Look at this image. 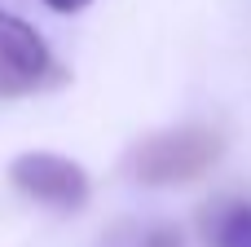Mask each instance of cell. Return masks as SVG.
I'll list each match as a JSON object with an SVG mask.
<instances>
[{"label":"cell","instance_id":"obj_1","mask_svg":"<svg viewBox=\"0 0 251 247\" xmlns=\"http://www.w3.org/2000/svg\"><path fill=\"white\" fill-rule=\"evenodd\" d=\"M225 159V137L212 124H168L128 150V177L154 190L190 186Z\"/></svg>","mask_w":251,"mask_h":247},{"label":"cell","instance_id":"obj_2","mask_svg":"<svg viewBox=\"0 0 251 247\" xmlns=\"http://www.w3.org/2000/svg\"><path fill=\"white\" fill-rule=\"evenodd\" d=\"M66 80H71V71L53 57V49L40 40V31L31 22H22L18 13L0 9V102L53 93Z\"/></svg>","mask_w":251,"mask_h":247},{"label":"cell","instance_id":"obj_3","mask_svg":"<svg viewBox=\"0 0 251 247\" xmlns=\"http://www.w3.org/2000/svg\"><path fill=\"white\" fill-rule=\"evenodd\" d=\"M9 186L53 212H79L93 194V177L79 159L57 150H22L9 159Z\"/></svg>","mask_w":251,"mask_h":247},{"label":"cell","instance_id":"obj_4","mask_svg":"<svg viewBox=\"0 0 251 247\" xmlns=\"http://www.w3.org/2000/svg\"><path fill=\"white\" fill-rule=\"evenodd\" d=\"M203 234L212 247H251V199H225L207 208Z\"/></svg>","mask_w":251,"mask_h":247},{"label":"cell","instance_id":"obj_5","mask_svg":"<svg viewBox=\"0 0 251 247\" xmlns=\"http://www.w3.org/2000/svg\"><path fill=\"white\" fill-rule=\"evenodd\" d=\"M141 247H181V230H176V225H154V230L141 239Z\"/></svg>","mask_w":251,"mask_h":247},{"label":"cell","instance_id":"obj_6","mask_svg":"<svg viewBox=\"0 0 251 247\" xmlns=\"http://www.w3.org/2000/svg\"><path fill=\"white\" fill-rule=\"evenodd\" d=\"M44 4H49L53 13H84L93 0H44Z\"/></svg>","mask_w":251,"mask_h":247}]
</instances>
